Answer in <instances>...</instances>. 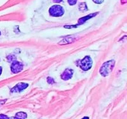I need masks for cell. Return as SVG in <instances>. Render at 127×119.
I'll use <instances>...</instances> for the list:
<instances>
[{
  "instance_id": "cell-1",
  "label": "cell",
  "mask_w": 127,
  "mask_h": 119,
  "mask_svg": "<svg viewBox=\"0 0 127 119\" xmlns=\"http://www.w3.org/2000/svg\"><path fill=\"white\" fill-rule=\"evenodd\" d=\"M114 66H115V61L114 60H111L105 62L100 69V73L103 77H106L113 71Z\"/></svg>"
},
{
  "instance_id": "cell-2",
  "label": "cell",
  "mask_w": 127,
  "mask_h": 119,
  "mask_svg": "<svg viewBox=\"0 0 127 119\" xmlns=\"http://www.w3.org/2000/svg\"><path fill=\"white\" fill-rule=\"evenodd\" d=\"M79 66L83 71H88L92 66L93 61L90 56H86L82 60L79 61Z\"/></svg>"
},
{
  "instance_id": "cell-3",
  "label": "cell",
  "mask_w": 127,
  "mask_h": 119,
  "mask_svg": "<svg viewBox=\"0 0 127 119\" xmlns=\"http://www.w3.org/2000/svg\"><path fill=\"white\" fill-rule=\"evenodd\" d=\"M50 14L53 17H61L64 13V10L60 5H54L50 8Z\"/></svg>"
},
{
  "instance_id": "cell-4",
  "label": "cell",
  "mask_w": 127,
  "mask_h": 119,
  "mask_svg": "<svg viewBox=\"0 0 127 119\" xmlns=\"http://www.w3.org/2000/svg\"><path fill=\"white\" fill-rule=\"evenodd\" d=\"M23 64L20 62H14L11 66V71L13 73H19L23 70Z\"/></svg>"
},
{
  "instance_id": "cell-5",
  "label": "cell",
  "mask_w": 127,
  "mask_h": 119,
  "mask_svg": "<svg viewBox=\"0 0 127 119\" xmlns=\"http://www.w3.org/2000/svg\"><path fill=\"white\" fill-rule=\"evenodd\" d=\"M28 87V83H19L16 85L11 90V92H19L22 91L23 90L26 89Z\"/></svg>"
},
{
  "instance_id": "cell-6",
  "label": "cell",
  "mask_w": 127,
  "mask_h": 119,
  "mask_svg": "<svg viewBox=\"0 0 127 119\" xmlns=\"http://www.w3.org/2000/svg\"><path fill=\"white\" fill-rule=\"evenodd\" d=\"M74 71L72 69H66L61 75V79L64 80H68L72 78Z\"/></svg>"
},
{
  "instance_id": "cell-7",
  "label": "cell",
  "mask_w": 127,
  "mask_h": 119,
  "mask_svg": "<svg viewBox=\"0 0 127 119\" xmlns=\"http://www.w3.org/2000/svg\"><path fill=\"white\" fill-rule=\"evenodd\" d=\"M27 113L25 112H18L17 113H16L15 116L14 117L13 119H27Z\"/></svg>"
},
{
  "instance_id": "cell-8",
  "label": "cell",
  "mask_w": 127,
  "mask_h": 119,
  "mask_svg": "<svg viewBox=\"0 0 127 119\" xmlns=\"http://www.w3.org/2000/svg\"><path fill=\"white\" fill-rule=\"evenodd\" d=\"M47 81H48V83H49V84H53V83H55L54 79H52V78H50V77H48V78Z\"/></svg>"
},
{
  "instance_id": "cell-9",
  "label": "cell",
  "mask_w": 127,
  "mask_h": 119,
  "mask_svg": "<svg viewBox=\"0 0 127 119\" xmlns=\"http://www.w3.org/2000/svg\"><path fill=\"white\" fill-rule=\"evenodd\" d=\"M68 3L70 5H74L77 2V0H67Z\"/></svg>"
},
{
  "instance_id": "cell-10",
  "label": "cell",
  "mask_w": 127,
  "mask_h": 119,
  "mask_svg": "<svg viewBox=\"0 0 127 119\" xmlns=\"http://www.w3.org/2000/svg\"><path fill=\"white\" fill-rule=\"evenodd\" d=\"M0 119H9L6 115H3V114H1V115H0Z\"/></svg>"
},
{
  "instance_id": "cell-11",
  "label": "cell",
  "mask_w": 127,
  "mask_h": 119,
  "mask_svg": "<svg viewBox=\"0 0 127 119\" xmlns=\"http://www.w3.org/2000/svg\"><path fill=\"white\" fill-rule=\"evenodd\" d=\"M104 1V0H93V1H94V3H97V4H100V3H102Z\"/></svg>"
},
{
  "instance_id": "cell-12",
  "label": "cell",
  "mask_w": 127,
  "mask_h": 119,
  "mask_svg": "<svg viewBox=\"0 0 127 119\" xmlns=\"http://www.w3.org/2000/svg\"><path fill=\"white\" fill-rule=\"evenodd\" d=\"M54 3H61L62 0H53Z\"/></svg>"
},
{
  "instance_id": "cell-13",
  "label": "cell",
  "mask_w": 127,
  "mask_h": 119,
  "mask_svg": "<svg viewBox=\"0 0 127 119\" xmlns=\"http://www.w3.org/2000/svg\"><path fill=\"white\" fill-rule=\"evenodd\" d=\"M1 73H2V68L0 66V75H1Z\"/></svg>"
},
{
  "instance_id": "cell-14",
  "label": "cell",
  "mask_w": 127,
  "mask_h": 119,
  "mask_svg": "<svg viewBox=\"0 0 127 119\" xmlns=\"http://www.w3.org/2000/svg\"><path fill=\"white\" fill-rule=\"evenodd\" d=\"M81 119H89V117H83Z\"/></svg>"
},
{
  "instance_id": "cell-15",
  "label": "cell",
  "mask_w": 127,
  "mask_h": 119,
  "mask_svg": "<svg viewBox=\"0 0 127 119\" xmlns=\"http://www.w3.org/2000/svg\"><path fill=\"white\" fill-rule=\"evenodd\" d=\"M0 35H1V33H0Z\"/></svg>"
}]
</instances>
